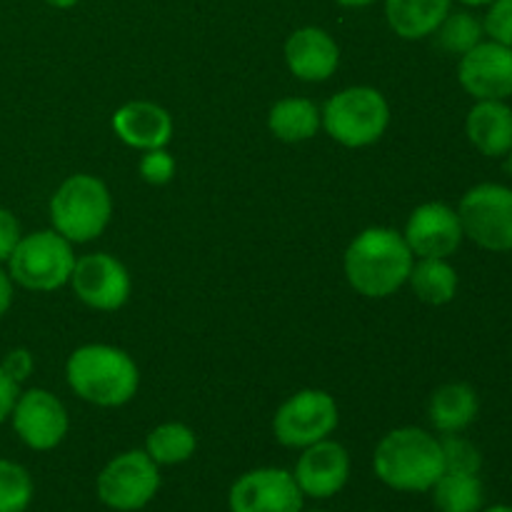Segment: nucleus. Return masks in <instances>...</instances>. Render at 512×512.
Instances as JSON below:
<instances>
[{
    "label": "nucleus",
    "mask_w": 512,
    "mask_h": 512,
    "mask_svg": "<svg viewBox=\"0 0 512 512\" xmlns=\"http://www.w3.org/2000/svg\"><path fill=\"white\" fill-rule=\"evenodd\" d=\"M415 265L413 250L393 228H368L345 250L348 283L365 298H388L403 288Z\"/></svg>",
    "instance_id": "nucleus-1"
},
{
    "label": "nucleus",
    "mask_w": 512,
    "mask_h": 512,
    "mask_svg": "<svg viewBox=\"0 0 512 512\" xmlns=\"http://www.w3.org/2000/svg\"><path fill=\"white\" fill-rule=\"evenodd\" d=\"M373 470L390 490L430 493L445 473L443 445L423 428L390 430L375 448Z\"/></svg>",
    "instance_id": "nucleus-2"
},
{
    "label": "nucleus",
    "mask_w": 512,
    "mask_h": 512,
    "mask_svg": "<svg viewBox=\"0 0 512 512\" xmlns=\"http://www.w3.org/2000/svg\"><path fill=\"white\" fill-rule=\"evenodd\" d=\"M73 393L100 408H118L135 398L140 385L138 365L113 345H83L65 365Z\"/></svg>",
    "instance_id": "nucleus-3"
},
{
    "label": "nucleus",
    "mask_w": 512,
    "mask_h": 512,
    "mask_svg": "<svg viewBox=\"0 0 512 512\" xmlns=\"http://www.w3.org/2000/svg\"><path fill=\"white\" fill-rule=\"evenodd\" d=\"M113 200L95 175H70L50 200L53 228L70 243H90L110 223Z\"/></svg>",
    "instance_id": "nucleus-4"
},
{
    "label": "nucleus",
    "mask_w": 512,
    "mask_h": 512,
    "mask_svg": "<svg viewBox=\"0 0 512 512\" xmlns=\"http://www.w3.org/2000/svg\"><path fill=\"white\" fill-rule=\"evenodd\" d=\"M320 123L345 148H365L383 138L390 123V108L383 93L368 85L340 90L325 103Z\"/></svg>",
    "instance_id": "nucleus-5"
},
{
    "label": "nucleus",
    "mask_w": 512,
    "mask_h": 512,
    "mask_svg": "<svg viewBox=\"0 0 512 512\" xmlns=\"http://www.w3.org/2000/svg\"><path fill=\"white\" fill-rule=\"evenodd\" d=\"M75 268L73 243L58 230H38L20 238L8 258V275L20 288L50 293L70 283Z\"/></svg>",
    "instance_id": "nucleus-6"
},
{
    "label": "nucleus",
    "mask_w": 512,
    "mask_h": 512,
    "mask_svg": "<svg viewBox=\"0 0 512 512\" xmlns=\"http://www.w3.org/2000/svg\"><path fill=\"white\" fill-rule=\"evenodd\" d=\"M460 223L465 238L490 253L512 250V188L503 183L473 185L460 198Z\"/></svg>",
    "instance_id": "nucleus-7"
},
{
    "label": "nucleus",
    "mask_w": 512,
    "mask_h": 512,
    "mask_svg": "<svg viewBox=\"0 0 512 512\" xmlns=\"http://www.w3.org/2000/svg\"><path fill=\"white\" fill-rule=\"evenodd\" d=\"M160 490V465L145 450L120 453L100 470L95 493L105 508L115 512H135L153 503Z\"/></svg>",
    "instance_id": "nucleus-8"
},
{
    "label": "nucleus",
    "mask_w": 512,
    "mask_h": 512,
    "mask_svg": "<svg viewBox=\"0 0 512 512\" xmlns=\"http://www.w3.org/2000/svg\"><path fill=\"white\" fill-rule=\"evenodd\" d=\"M338 428V405L325 390H300L275 413V440L285 448L303 450L320 443Z\"/></svg>",
    "instance_id": "nucleus-9"
},
{
    "label": "nucleus",
    "mask_w": 512,
    "mask_h": 512,
    "mask_svg": "<svg viewBox=\"0 0 512 512\" xmlns=\"http://www.w3.org/2000/svg\"><path fill=\"white\" fill-rule=\"evenodd\" d=\"M305 495L293 473L283 468H255L240 475L228 493L230 512H303Z\"/></svg>",
    "instance_id": "nucleus-10"
},
{
    "label": "nucleus",
    "mask_w": 512,
    "mask_h": 512,
    "mask_svg": "<svg viewBox=\"0 0 512 512\" xmlns=\"http://www.w3.org/2000/svg\"><path fill=\"white\" fill-rule=\"evenodd\" d=\"M13 420V430L30 450H45L58 448L68 435V413L65 405L55 398L53 393L43 388L25 390L15 400V408L10 413Z\"/></svg>",
    "instance_id": "nucleus-11"
},
{
    "label": "nucleus",
    "mask_w": 512,
    "mask_h": 512,
    "mask_svg": "<svg viewBox=\"0 0 512 512\" xmlns=\"http://www.w3.org/2000/svg\"><path fill=\"white\" fill-rule=\"evenodd\" d=\"M458 80L473 100L512 98V48L485 38L460 55Z\"/></svg>",
    "instance_id": "nucleus-12"
},
{
    "label": "nucleus",
    "mask_w": 512,
    "mask_h": 512,
    "mask_svg": "<svg viewBox=\"0 0 512 512\" xmlns=\"http://www.w3.org/2000/svg\"><path fill=\"white\" fill-rule=\"evenodd\" d=\"M70 285L88 308L105 313L123 308L130 295L128 270L108 253H90L75 260Z\"/></svg>",
    "instance_id": "nucleus-13"
},
{
    "label": "nucleus",
    "mask_w": 512,
    "mask_h": 512,
    "mask_svg": "<svg viewBox=\"0 0 512 512\" xmlns=\"http://www.w3.org/2000/svg\"><path fill=\"white\" fill-rule=\"evenodd\" d=\"M403 238L418 258H450L463 245L465 233L458 210L448 203H425L413 210Z\"/></svg>",
    "instance_id": "nucleus-14"
},
{
    "label": "nucleus",
    "mask_w": 512,
    "mask_h": 512,
    "mask_svg": "<svg viewBox=\"0 0 512 512\" xmlns=\"http://www.w3.org/2000/svg\"><path fill=\"white\" fill-rule=\"evenodd\" d=\"M293 478L305 498L330 500L348 485L350 480V455L335 440L325 438L320 443L303 448Z\"/></svg>",
    "instance_id": "nucleus-15"
},
{
    "label": "nucleus",
    "mask_w": 512,
    "mask_h": 512,
    "mask_svg": "<svg viewBox=\"0 0 512 512\" xmlns=\"http://www.w3.org/2000/svg\"><path fill=\"white\" fill-rule=\"evenodd\" d=\"M285 63L295 78L323 83L338 70L340 48L328 30L305 25L285 40Z\"/></svg>",
    "instance_id": "nucleus-16"
},
{
    "label": "nucleus",
    "mask_w": 512,
    "mask_h": 512,
    "mask_svg": "<svg viewBox=\"0 0 512 512\" xmlns=\"http://www.w3.org/2000/svg\"><path fill=\"white\" fill-rule=\"evenodd\" d=\"M113 130L130 148L158 150L173 138V118L150 100H133L113 115Z\"/></svg>",
    "instance_id": "nucleus-17"
},
{
    "label": "nucleus",
    "mask_w": 512,
    "mask_h": 512,
    "mask_svg": "<svg viewBox=\"0 0 512 512\" xmlns=\"http://www.w3.org/2000/svg\"><path fill=\"white\" fill-rule=\"evenodd\" d=\"M465 135L485 158H505L512 150V108L508 100H475L465 118Z\"/></svg>",
    "instance_id": "nucleus-18"
},
{
    "label": "nucleus",
    "mask_w": 512,
    "mask_h": 512,
    "mask_svg": "<svg viewBox=\"0 0 512 512\" xmlns=\"http://www.w3.org/2000/svg\"><path fill=\"white\" fill-rule=\"evenodd\" d=\"M480 413V398L473 385L448 383L438 388L430 398L428 415L438 433L453 435L463 433L475 423Z\"/></svg>",
    "instance_id": "nucleus-19"
},
{
    "label": "nucleus",
    "mask_w": 512,
    "mask_h": 512,
    "mask_svg": "<svg viewBox=\"0 0 512 512\" xmlns=\"http://www.w3.org/2000/svg\"><path fill=\"white\" fill-rule=\"evenodd\" d=\"M453 3L455 0H385V18L400 38L423 40L440 28Z\"/></svg>",
    "instance_id": "nucleus-20"
},
{
    "label": "nucleus",
    "mask_w": 512,
    "mask_h": 512,
    "mask_svg": "<svg viewBox=\"0 0 512 512\" xmlns=\"http://www.w3.org/2000/svg\"><path fill=\"white\" fill-rule=\"evenodd\" d=\"M268 128L283 143H303L320 128V110L308 98H283L270 108Z\"/></svg>",
    "instance_id": "nucleus-21"
},
{
    "label": "nucleus",
    "mask_w": 512,
    "mask_h": 512,
    "mask_svg": "<svg viewBox=\"0 0 512 512\" xmlns=\"http://www.w3.org/2000/svg\"><path fill=\"white\" fill-rule=\"evenodd\" d=\"M408 283L418 300L428 305H448L458 295V270L448 258H420L410 270Z\"/></svg>",
    "instance_id": "nucleus-22"
},
{
    "label": "nucleus",
    "mask_w": 512,
    "mask_h": 512,
    "mask_svg": "<svg viewBox=\"0 0 512 512\" xmlns=\"http://www.w3.org/2000/svg\"><path fill=\"white\" fill-rule=\"evenodd\" d=\"M433 503L440 512H480L485 508V488L480 475L445 470L433 485Z\"/></svg>",
    "instance_id": "nucleus-23"
},
{
    "label": "nucleus",
    "mask_w": 512,
    "mask_h": 512,
    "mask_svg": "<svg viewBox=\"0 0 512 512\" xmlns=\"http://www.w3.org/2000/svg\"><path fill=\"white\" fill-rule=\"evenodd\" d=\"M198 448V438L183 423H163L150 430L145 440V453L155 465H180L190 460Z\"/></svg>",
    "instance_id": "nucleus-24"
},
{
    "label": "nucleus",
    "mask_w": 512,
    "mask_h": 512,
    "mask_svg": "<svg viewBox=\"0 0 512 512\" xmlns=\"http://www.w3.org/2000/svg\"><path fill=\"white\" fill-rule=\"evenodd\" d=\"M433 35L438 38V45L445 53L465 55L468 50H473L475 45L485 40L483 18H478L470 8L450 10Z\"/></svg>",
    "instance_id": "nucleus-25"
},
{
    "label": "nucleus",
    "mask_w": 512,
    "mask_h": 512,
    "mask_svg": "<svg viewBox=\"0 0 512 512\" xmlns=\"http://www.w3.org/2000/svg\"><path fill=\"white\" fill-rule=\"evenodd\" d=\"M35 485L28 470L0 458V512H25L33 503Z\"/></svg>",
    "instance_id": "nucleus-26"
},
{
    "label": "nucleus",
    "mask_w": 512,
    "mask_h": 512,
    "mask_svg": "<svg viewBox=\"0 0 512 512\" xmlns=\"http://www.w3.org/2000/svg\"><path fill=\"white\" fill-rule=\"evenodd\" d=\"M440 445H443L445 470L480 475V468H483V455H480L478 445H475L473 440L463 438L460 433H453V435H443V438H440Z\"/></svg>",
    "instance_id": "nucleus-27"
},
{
    "label": "nucleus",
    "mask_w": 512,
    "mask_h": 512,
    "mask_svg": "<svg viewBox=\"0 0 512 512\" xmlns=\"http://www.w3.org/2000/svg\"><path fill=\"white\" fill-rule=\"evenodd\" d=\"M485 38L512 48V0H493L483 15Z\"/></svg>",
    "instance_id": "nucleus-28"
},
{
    "label": "nucleus",
    "mask_w": 512,
    "mask_h": 512,
    "mask_svg": "<svg viewBox=\"0 0 512 512\" xmlns=\"http://www.w3.org/2000/svg\"><path fill=\"white\" fill-rule=\"evenodd\" d=\"M175 173V160L173 155L165 153L163 148L158 150H145L143 160H140V175L148 180L150 185H165Z\"/></svg>",
    "instance_id": "nucleus-29"
},
{
    "label": "nucleus",
    "mask_w": 512,
    "mask_h": 512,
    "mask_svg": "<svg viewBox=\"0 0 512 512\" xmlns=\"http://www.w3.org/2000/svg\"><path fill=\"white\" fill-rule=\"evenodd\" d=\"M20 238H23V233H20V223L15 220V215L10 210L0 208V263H8Z\"/></svg>",
    "instance_id": "nucleus-30"
},
{
    "label": "nucleus",
    "mask_w": 512,
    "mask_h": 512,
    "mask_svg": "<svg viewBox=\"0 0 512 512\" xmlns=\"http://www.w3.org/2000/svg\"><path fill=\"white\" fill-rule=\"evenodd\" d=\"M0 365H3V370L15 380V383H23V380L33 373V355L23 348H15L5 355V360Z\"/></svg>",
    "instance_id": "nucleus-31"
},
{
    "label": "nucleus",
    "mask_w": 512,
    "mask_h": 512,
    "mask_svg": "<svg viewBox=\"0 0 512 512\" xmlns=\"http://www.w3.org/2000/svg\"><path fill=\"white\" fill-rule=\"evenodd\" d=\"M18 395H20V383H15V380L5 373L3 365H0V423H5V420L10 418Z\"/></svg>",
    "instance_id": "nucleus-32"
},
{
    "label": "nucleus",
    "mask_w": 512,
    "mask_h": 512,
    "mask_svg": "<svg viewBox=\"0 0 512 512\" xmlns=\"http://www.w3.org/2000/svg\"><path fill=\"white\" fill-rule=\"evenodd\" d=\"M10 303H13V280H10V275L0 268V318L8 313Z\"/></svg>",
    "instance_id": "nucleus-33"
},
{
    "label": "nucleus",
    "mask_w": 512,
    "mask_h": 512,
    "mask_svg": "<svg viewBox=\"0 0 512 512\" xmlns=\"http://www.w3.org/2000/svg\"><path fill=\"white\" fill-rule=\"evenodd\" d=\"M335 3H340L343 8H368V5L378 3V0H335Z\"/></svg>",
    "instance_id": "nucleus-34"
},
{
    "label": "nucleus",
    "mask_w": 512,
    "mask_h": 512,
    "mask_svg": "<svg viewBox=\"0 0 512 512\" xmlns=\"http://www.w3.org/2000/svg\"><path fill=\"white\" fill-rule=\"evenodd\" d=\"M45 3L50 5V8H58V10H68L73 8V5H78L80 0H45Z\"/></svg>",
    "instance_id": "nucleus-35"
},
{
    "label": "nucleus",
    "mask_w": 512,
    "mask_h": 512,
    "mask_svg": "<svg viewBox=\"0 0 512 512\" xmlns=\"http://www.w3.org/2000/svg\"><path fill=\"white\" fill-rule=\"evenodd\" d=\"M458 3L465 5V8L475 10V8H488V5L493 3V0H458Z\"/></svg>",
    "instance_id": "nucleus-36"
},
{
    "label": "nucleus",
    "mask_w": 512,
    "mask_h": 512,
    "mask_svg": "<svg viewBox=\"0 0 512 512\" xmlns=\"http://www.w3.org/2000/svg\"><path fill=\"white\" fill-rule=\"evenodd\" d=\"M480 512H512V505H490V508H483Z\"/></svg>",
    "instance_id": "nucleus-37"
},
{
    "label": "nucleus",
    "mask_w": 512,
    "mask_h": 512,
    "mask_svg": "<svg viewBox=\"0 0 512 512\" xmlns=\"http://www.w3.org/2000/svg\"><path fill=\"white\" fill-rule=\"evenodd\" d=\"M505 158H508V173H510V178H512V150L508 155H505Z\"/></svg>",
    "instance_id": "nucleus-38"
},
{
    "label": "nucleus",
    "mask_w": 512,
    "mask_h": 512,
    "mask_svg": "<svg viewBox=\"0 0 512 512\" xmlns=\"http://www.w3.org/2000/svg\"><path fill=\"white\" fill-rule=\"evenodd\" d=\"M305 512V510H303ZM308 512H325V510H308Z\"/></svg>",
    "instance_id": "nucleus-39"
}]
</instances>
